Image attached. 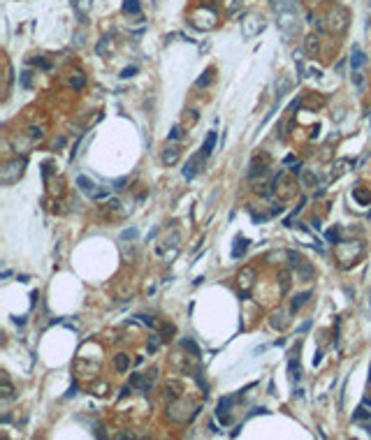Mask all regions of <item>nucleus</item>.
I'll return each instance as SVG.
<instances>
[{"instance_id":"nucleus-1","label":"nucleus","mask_w":371,"mask_h":440,"mask_svg":"<svg viewBox=\"0 0 371 440\" xmlns=\"http://www.w3.org/2000/svg\"><path fill=\"white\" fill-rule=\"evenodd\" d=\"M202 158H204V153L200 151V155H195V158H190V162L186 165V169H184V176L186 178H193L195 174H197V167H200V162H202Z\"/></svg>"},{"instance_id":"nucleus-2","label":"nucleus","mask_w":371,"mask_h":440,"mask_svg":"<svg viewBox=\"0 0 371 440\" xmlns=\"http://www.w3.org/2000/svg\"><path fill=\"white\" fill-rule=\"evenodd\" d=\"M77 183H79V188H81V190H84V193L93 195V197H102V195H105V193H97V190H95V185L91 183V181H89V178H86V176H79V178H77Z\"/></svg>"},{"instance_id":"nucleus-3","label":"nucleus","mask_w":371,"mask_h":440,"mask_svg":"<svg viewBox=\"0 0 371 440\" xmlns=\"http://www.w3.org/2000/svg\"><path fill=\"white\" fill-rule=\"evenodd\" d=\"M350 63H353V70H357V67L364 65V53L360 46H353V58H350Z\"/></svg>"},{"instance_id":"nucleus-4","label":"nucleus","mask_w":371,"mask_h":440,"mask_svg":"<svg viewBox=\"0 0 371 440\" xmlns=\"http://www.w3.org/2000/svg\"><path fill=\"white\" fill-rule=\"evenodd\" d=\"M369 417H371V410H367V403H362L353 413V419H355V422H362V419H369Z\"/></svg>"},{"instance_id":"nucleus-5","label":"nucleus","mask_w":371,"mask_h":440,"mask_svg":"<svg viewBox=\"0 0 371 440\" xmlns=\"http://www.w3.org/2000/svg\"><path fill=\"white\" fill-rule=\"evenodd\" d=\"M213 144H216V132H209V137H207V141H204V146H202L204 158H207V155L213 151Z\"/></svg>"},{"instance_id":"nucleus-6","label":"nucleus","mask_w":371,"mask_h":440,"mask_svg":"<svg viewBox=\"0 0 371 440\" xmlns=\"http://www.w3.org/2000/svg\"><path fill=\"white\" fill-rule=\"evenodd\" d=\"M237 246H234V250H232V257H239L244 250H246V246H248V241L244 237H237V241H234Z\"/></svg>"},{"instance_id":"nucleus-7","label":"nucleus","mask_w":371,"mask_h":440,"mask_svg":"<svg viewBox=\"0 0 371 440\" xmlns=\"http://www.w3.org/2000/svg\"><path fill=\"white\" fill-rule=\"evenodd\" d=\"M123 12H128V14H137V12H139V2H137V0H125Z\"/></svg>"},{"instance_id":"nucleus-8","label":"nucleus","mask_w":371,"mask_h":440,"mask_svg":"<svg viewBox=\"0 0 371 440\" xmlns=\"http://www.w3.org/2000/svg\"><path fill=\"white\" fill-rule=\"evenodd\" d=\"M177 160H179L177 149H169V155H167V153H165V162H167V165H174Z\"/></svg>"},{"instance_id":"nucleus-9","label":"nucleus","mask_w":371,"mask_h":440,"mask_svg":"<svg viewBox=\"0 0 371 440\" xmlns=\"http://www.w3.org/2000/svg\"><path fill=\"white\" fill-rule=\"evenodd\" d=\"M116 366H118V371H125L128 369V357H125V354H118V357H116Z\"/></svg>"},{"instance_id":"nucleus-10","label":"nucleus","mask_w":371,"mask_h":440,"mask_svg":"<svg viewBox=\"0 0 371 440\" xmlns=\"http://www.w3.org/2000/svg\"><path fill=\"white\" fill-rule=\"evenodd\" d=\"M306 299H309V292H304V294H300V297H295V301H292V308H300Z\"/></svg>"},{"instance_id":"nucleus-11","label":"nucleus","mask_w":371,"mask_h":440,"mask_svg":"<svg viewBox=\"0 0 371 440\" xmlns=\"http://www.w3.org/2000/svg\"><path fill=\"white\" fill-rule=\"evenodd\" d=\"M184 343V348H188V350L193 352V354H200V350H197V345L193 343V341H181Z\"/></svg>"},{"instance_id":"nucleus-12","label":"nucleus","mask_w":371,"mask_h":440,"mask_svg":"<svg viewBox=\"0 0 371 440\" xmlns=\"http://www.w3.org/2000/svg\"><path fill=\"white\" fill-rule=\"evenodd\" d=\"M135 72H137V67H125V70L121 72V79H130Z\"/></svg>"},{"instance_id":"nucleus-13","label":"nucleus","mask_w":371,"mask_h":440,"mask_svg":"<svg viewBox=\"0 0 371 440\" xmlns=\"http://www.w3.org/2000/svg\"><path fill=\"white\" fill-rule=\"evenodd\" d=\"M327 241L336 243V241H339V232H336V229H329V232H327Z\"/></svg>"},{"instance_id":"nucleus-14","label":"nucleus","mask_w":371,"mask_h":440,"mask_svg":"<svg viewBox=\"0 0 371 440\" xmlns=\"http://www.w3.org/2000/svg\"><path fill=\"white\" fill-rule=\"evenodd\" d=\"M21 86L23 88L30 86V72H23V74H21Z\"/></svg>"},{"instance_id":"nucleus-15","label":"nucleus","mask_w":371,"mask_h":440,"mask_svg":"<svg viewBox=\"0 0 371 440\" xmlns=\"http://www.w3.org/2000/svg\"><path fill=\"white\" fill-rule=\"evenodd\" d=\"M179 137H181V128H179V125H174V128H172V132H169V139H179Z\"/></svg>"},{"instance_id":"nucleus-16","label":"nucleus","mask_w":371,"mask_h":440,"mask_svg":"<svg viewBox=\"0 0 371 440\" xmlns=\"http://www.w3.org/2000/svg\"><path fill=\"white\" fill-rule=\"evenodd\" d=\"M135 237H137V229H125L121 234V239H135Z\"/></svg>"},{"instance_id":"nucleus-17","label":"nucleus","mask_w":371,"mask_h":440,"mask_svg":"<svg viewBox=\"0 0 371 440\" xmlns=\"http://www.w3.org/2000/svg\"><path fill=\"white\" fill-rule=\"evenodd\" d=\"M139 317H141V322H146L149 327H153V320H151V317H146V315H139Z\"/></svg>"},{"instance_id":"nucleus-18","label":"nucleus","mask_w":371,"mask_h":440,"mask_svg":"<svg viewBox=\"0 0 371 440\" xmlns=\"http://www.w3.org/2000/svg\"><path fill=\"white\" fill-rule=\"evenodd\" d=\"M74 394H77V385H72V387H70V392H68V394H65V396L70 398V396H74Z\"/></svg>"},{"instance_id":"nucleus-19","label":"nucleus","mask_w":371,"mask_h":440,"mask_svg":"<svg viewBox=\"0 0 371 440\" xmlns=\"http://www.w3.org/2000/svg\"><path fill=\"white\" fill-rule=\"evenodd\" d=\"M369 382H371V369H369Z\"/></svg>"}]
</instances>
